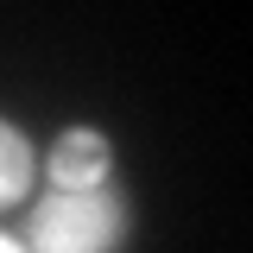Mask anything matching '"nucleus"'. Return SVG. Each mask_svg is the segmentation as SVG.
Listing matches in <instances>:
<instances>
[{
  "label": "nucleus",
  "instance_id": "nucleus-1",
  "mask_svg": "<svg viewBox=\"0 0 253 253\" xmlns=\"http://www.w3.org/2000/svg\"><path fill=\"white\" fill-rule=\"evenodd\" d=\"M126 234V209L108 190H57L26 221L32 253H114Z\"/></svg>",
  "mask_w": 253,
  "mask_h": 253
},
{
  "label": "nucleus",
  "instance_id": "nucleus-2",
  "mask_svg": "<svg viewBox=\"0 0 253 253\" xmlns=\"http://www.w3.org/2000/svg\"><path fill=\"white\" fill-rule=\"evenodd\" d=\"M101 177H108V139L89 133V126L63 133L57 152H51V184L57 190H95Z\"/></svg>",
  "mask_w": 253,
  "mask_h": 253
},
{
  "label": "nucleus",
  "instance_id": "nucleus-3",
  "mask_svg": "<svg viewBox=\"0 0 253 253\" xmlns=\"http://www.w3.org/2000/svg\"><path fill=\"white\" fill-rule=\"evenodd\" d=\"M26 184H32V146L19 126L0 121V209H13L26 196Z\"/></svg>",
  "mask_w": 253,
  "mask_h": 253
},
{
  "label": "nucleus",
  "instance_id": "nucleus-4",
  "mask_svg": "<svg viewBox=\"0 0 253 253\" xmlns=\"http://www.w3.org/2000/svg\"><path fill=\"white\" fill-rule=\"evenodd\" d=\"M0 253H26V247H19V241H6V234H0Z\"/></svg>",
  "mask_w": 253,
  "mask_h": 253
}]
</instances>
